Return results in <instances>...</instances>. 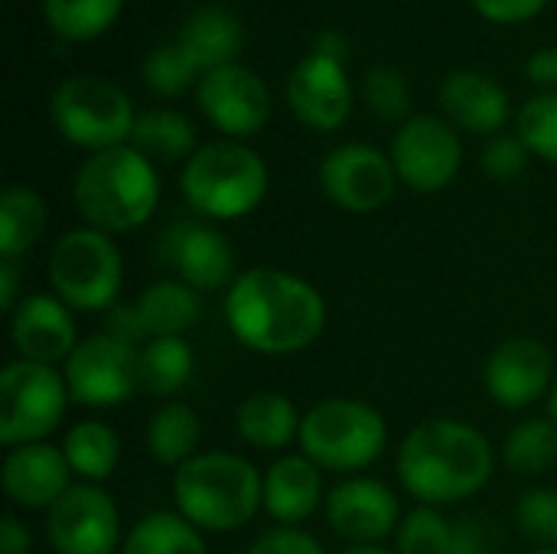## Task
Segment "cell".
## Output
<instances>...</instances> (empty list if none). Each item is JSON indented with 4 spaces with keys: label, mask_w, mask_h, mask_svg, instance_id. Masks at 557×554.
Here are the masks:
<instances>
[{
    "label": "cell",
    "mask_w": 557,
    "mask_h": 554,
    "mask_svg": "<svg viewBox=\"0 0 557 554\" xmlns=\"http://www.w3.org/2000/svg\"><path fill=\"white\" fill-rule=\"evenodd\" d=\"M320 503H326L323 470L304 454H284L264 470V513L277 526L300 529Z\"/></svg>",
    "instance_id": "obj_21"
},
{
    "label": "cell",
    "mask_w": 557,
    "mask_h": 554,
    "mask_svg": "<svg viewBox=\"0 0 557 554\" xmlns=\"http://www.w3.org/2000/svg\"><path fill=\"white\" fill-rule=\"evenodd\" d=\"M173 506L202 535L238 532L264 509V477L238 454H196L173 473Z\"/></svg>",
    "instance_id": "obj_3"
},
{
    "label": "cell",
    "mask_w": 557,
    "mask_h": 554,
    "mask_svg": "<svg viewBox=\"0 0 557 554\" xmlns=\"http://www.w3.org/2000/svg\"><path fill=\"white\" fill-rule=\"evenodd\" d=\"M72 199L82 219L108 235L134 232L150 222L160 202L157 167L134 147L91 153L72 183Z\"/></svg>",
    "instance_id": "obj_4"
},
{
    "label": "cell",
    "mask_w": 557,
    "mask_h": 554,
    "mask_svg": "<svg viewBox=\"0 0 557 554\" xmlns=\"http://www.w3.org/2000/svg\"><path fill=\"white\" fill-rule=\"evenodd\" d=\"M454 554H490L483 529L476 522L463 519V522L454 526Z\"/></svg>",
    "instance_id": "obj_46"
},
{
    "label": "cell",
    "mask_w": 557,
    "mask_h": 554,
    "mask_svg": "<svg viewBox=\"0 0 557 554\" xmlns=\"http://www.w3.org/2000/svg\"><path fill=\"white\" fill-rule=\"evenodd\" d=\"M124 0H42L46 26L65 42H88L114 26Z\"/></svg>",
    "instance_id": "obj_33"
},
{
    "label": "cell",
    "mask_w": 557,
    "mask_h": 554,
    "mask_svg": "<svg viewBox=\"0 0 557 554\" xmlns=\"http://www.w3.org/2000/svg\"><path fill=\"white\" fill-rule=\"evenodd\" d=\"M134 313L140 320L144 340H160V336H183L199 323L202 304L199 291H193L183 281H157L150 284L137 300Z\"/></svg>",
    "instance_id": "obj_25"
},
{
    "label": "cell",
    "mask_w": 557,
    "mask_h": 554,
    "mask_svg": "<svg viewBox=\"0 0 557 554\" xmlns=\"http://www.w3.org/2000/svg\"><path fill=\"white\" fill-rule=\"evenodd\" d=\"M519 137L532 157L557 163V91L535 95L519 111Z\"/></svg>",
    "instance_id": "obj_37"
},
{
    "label": "cell",
    "mask_w": 557,
    "mask_h": 554,
    "mask_svg": "<svg viewBox=\"0 0 557 554\" xmlns=\"http://www.w3.org/2000/svg\"><path fill=\"white\" fill-rule=\"evenodd\" d=\"M46 539L55 554H121L117 503L98 483H72L46 513Z\"/></svg>",
    "instance_id": "obj_12"
},
{
    "label": "cell",
    "mask_w": 557,
    "mask_h": 554,
    "mask_svg": "<svg viewBox=\"0 0 557 554\" xmlns=\"http://www.w3.org/2000/svg\"><path fill=\"white\" fill-rule=\"evenodd\" d=\"M343 554H398L392 549H382V545H349Z\"/></svg>",
    "instance_id": "obj_47"
},
{
    "label": "cell",
    "mask_w": 557,
    "mask_h": 554,
    "mask_svg": "<svg viewBox=\"0 0 557 554\" xmlns=\"http://www.w3.org/2000/svg\"><path fill=\"white\" fill-rule=\"evenodd\" d=\"M193 372H196V353L183 336L147 340L137 349V382L140 392L147 395L170 398L189 385Z\"/></svg>",
    "instance_id": "obj_27"
},
{
    "label": "cell",
    "mask_w": 557,
    "mask_h": 554,
    "mask_svg": "<svg viewBox=\"0 0 557 554\" xmlns=\"http://www.w3.org/2000/svg\"><path fill=\"white\" fill-rule=\"evenodd\" d=\"M310 52L326 56V59L346 65V59H349V42H346V36H343L339 29H320V33L313 36V42H310Z\"/></svg>",
    "instance_id": "obj_45"
},
{
    "label": "cell",
    "mask_w": 557,
    "mask_h": 554,
    "mask_svg": "<svg viewBox=\"0 0 557 554\" xmlns=\"http://www.w3.org/2000/svg\"><path fill=\"white\" fill-rule=\"evenodd\" d=\"M176 42L186 49V56L199 65V72H212L222 65H232L245 46V29L238 23V16L225 7H196L183 26Z\"/></svg>",
    "instance_id": "obj_23"
},
{
    "label": "cell",
    "mask_w": 557,
    "mask_h": 554,
    "mask_svg": "<svg viewBox=\"0 0 557 554\" xmlns=\"http://www.w3.org/2000/svg\"><path fill=\"white\" fill-rule=\"evenodd\" d=\"M121 554H209L206 535L180 513H147L124 535Z\"/></svg>",
    "instance_id": "obj_30"
},
{
    "label": "cell",
    "mask_w": 557,
    "mask_h": 554,
    "mask_svg": "<svg viewBox=\"0 0 557 554\" xmlns=\"http://www.w3.org/2000/svg\"><path fill=\"white\" fill-rule=\"evenodd\" d=\"M516 526L542 549L557 545V490L535 487L516 503Z\"/></svg>",
    "instance_id": "obj_38"
},
{
    "label": "cell",
    "mask_w": 557,
    "mask_h": 554,
    "mask_svg": "<svg viewBox=\"0 0 557 554\" xmlns=\"http://www.w3.org/2000/svg\"><path fill=\"white\" fill-rule=\"evenodd\" d=\"M180 193L199 219L235 222L264 202L268 163L238 140H212L183 163Z\"/></svg>",
    "instance_id": "obj_5"
},
{
    "label": "cell",
    "mask_w": 557,
    "mask_h": 554,
    "mask_svg": "<svg viewBox=\"0 0 557 554\" xmlns=\"http://www.w3.org/2000/svg\"><path fill=\"white\" fill-rule=\"evenodd\" d=\"M300 454L330 473H359L388 447V421L359 398H323L300 421Z\"/></svg>",
    "instance_id": "obj_6"
},
{
    "label": "cell",
    "mask_w": 557,
    "mask_h": 554,
    "mask_svg": "<svg viewBox=\"0 0 557 554\" xmlns=\"http://www.w3.org/2000/svg\"><path fill=\"white\" fill-rule=\"evenodd\" d=\"M160 258L193 291H228L238 278L232 242L206 219L173 222L160 235Z\"/></svg>",
    "instance_id": "obj_15"
},
{
    "label": "cell",
    "mask_w": 557,
    "mask_h": 554,
    "mask_svg": "<svg viewBox=\"0 0 557 554\" xmlns=\"http://www.w3.org/2000/svg\"><path fill=\"white\" fill-rule=\"evenodd\" d=\"M535 554H557V545H555V549H539Z\"/></svg>",
    "instance_id": "obj_49"
},
{
    "label": "cell",
    "mask_w": 557,
    "mask_h": 554,
    "mask_svg": "<svg viewBox=\"0 0 557 554\" xmlns=\"http://www.w3.org/2000/svg\"><path fill=\"white\" fill-rule=\"evenodd\" d=\"M437 101L444 114L470 134H496L509 121L506 88L473 69H457L441 82Z\"/></svg>",
    "instance_id": "obj_22"
},
{
    "label": "cell",
    "mask_w": 557,
    "mask_h": 554,
    "mask_svg": "<svg viewBox=\"0 0 557 554\" xmlns=\"http://www.w3.org/2000/svg\"><path fill=\"white\" fill-rule=\"evenodd\" d=\"M395 163L372 144L333 147L320 163V186L333 206L352 216L379 212L395 196Z\"/></svg>",
    "instance_id": "obj_13"
},
{
    "label": "cell",
    "mask_w": 557,
    "mask_h": 554,
    "mask_svg": "<svg viewBox=\"0 0 557 554\" xmlns=\"http://www.w3.org/2000/svg\"><path fill=\"white\" fill-rule=\"evenodd\" d=\"M245 554H326L323 545L304 532V529H290V526H274L268 532H261L251 549Z\"/></svg>",
    "instance_id": "obj_40"
},
{
    "label": "cell",
    "mask_w": 557,
    "mask_h": 554,
    "mask_svg": "<svg viewBox=\"0 0 557 554\" xmlns=\"http://www.w3.org/2000/svg\"><path fill=\"white\" fill-rule=\"evenodd\" d=\"M304 415L294 402L281 392H251L235 408V428L242 441L255 451H284L290 441L300 438Z\"/></svg>",
    "instance_id": "obj_24"
},
{
    "label": "cell",
    "mask_w": 557,
    "mask_h": 554,
    "mask_svg": "<svg viewBox=\"0 0 557 554\" xmlns=\"http://www.w3.org/2000/svg\"><path fill=\"white\" fill-rule=\"evenodd\" d=\"M398 554H454V522H447L437 506L411 509L398 532Z\"/></svg>",
    "instance_id": "obj_35"
},
{
    "label": "cell",
    "mask_w": 557,
    "mask_h": 554,
    "mask_svg": "<svg viewBox=\"0 0 557 554\" xmlns=\"http://www.w3.org/2000/svg\"><path fill=\"white\" fill-rule=\"evenodd\" d=\"M20 264L3 258L0 261V310L3 313H13L16 304H20Z\"/></svg>",
    "instance_id": "obj_44"
},
{
    "label": "cell",
    "mask_w": 557,
    "mask_h": 554,
    "mask_svg": "<svg viewBox=\"0 0 557 554\" xmlns=\"http://www.w3.org/2000/svg\"><path fill=\"white\" fill-rule=\"evenodd\" d=\"M131 147L144 153L150 163H180L199 150L193 121L173 108H157L140 114L131 134Z\"/></svg>",
    "instance_id": "obj_28"
},
{
    "label": "cell",
    "mask_w": 557,
    "mask_h": 554,
    "mask_svg": "<svg viewBox=\"0 0 557 554\" xmlns=\"http://www.w3.org/2000/svg\"><path fill=\"white\" fill-rule=\"evenodd\" d=\"M62 454L72 467V473L82 483H104L121 460V441L114 434V428H108L104 421L85 418L78 424L69 428L65 441H62Z\"/></svg>",
    "instance_id": "obj_29"
},
{
    "label": "cell",
    "mask_w": 557,
    "mask_h": 554,
    "mask_svg": "<svg viewBox=\"0 0 557 554\" xmlns=\"http://www.w3.org/2000/svg\"><path fill=\"white\" fill-rule=\"evenodd\" d=\"M196 78H202L199 65L186 56V49L176 39L150 49L144 59V85L160 98H180Z\"/></svg>",
    "instance_id": "obj_34"
},
{
    "label": "cell",
    "mask_w": 557,
    "mask_h": 554,
    "mask_svg": "<svg viewBox=\"0 0 557 554\" xmlns=\"http://www.w3.org/2000/svg\"><path fill=\"white\" fill-rule=\"evenodd\" d=\"M62 376L75 405L117 408L140 389L137 346H127L108 333L85 336L65 359Z\"/></svg>",
    "instance_id": "obj_11"
},
{
    "label": "cell",
    "mask_w": 557,
    "mask_h": 554,
    "mask_svg": "<svg viewBox=\"0 0 557 554\" xmlns=\"http://www.w3.org/2000/svg\"><path fill=\"white\" fill-rule=\"evenodd\" d=\"M46 232V202L29 186H10L0 196V258L16 261Z\"/></svg>",
    "instance_id": "obj_31"
},
{
    "label": "cell",
    "mask_w": 557,
    "mask_h": 554,
    "mask_svg": "<svg viewBox=\"0 0 557 554\" xmlns=\"http://www.w3.org/2000/svg\"><path fill=\"white\" fill-rule=\"evenodd\" d=\"M548 411H552V421L557 424V382L555 389H552V395H548Z\"/></svg>",
    "instance_id": "obj_48"
},
{
    "label": "cell",
    "mask_w": 557,
    "mask_h": 554,
    "mask_svg": "<svg viewBox=\"0 0 557 554\" xmlns=\"http://www.w3.org/2000/svg\"><path fill=\"white\" fill-rule=\"evenodd\" d=\"M529 78L545 91H557V46L539 49L529 59Z\"/></svg>",
    "instance_id": "obj_42"
},
{
    "label": "cell",
    "mask_w": 557,
    "mask_h": 554,
    "mask_svg": "<svg viewBox=\"0 0 557 554\" xmlns=\"http://www.w3.org/2000/svg\"><path fill=\"white\" fill-rule=\"evenodd\" d=\"M548 3H552V0H473V7H476L490 23H503V26L535 20Z\"/></svg>",
    "instance_id": "obj_41"
},
{
    "label": "cell",
    "mask_w": 557,
    "mask_h": 554,
    "mask_svg": "<svg viewBox=\"0 0 557 554\" xmlns=\"http://www.w3.org/2000/svg\"><path fill=\"white\" fill-rule=\"evenodd\" d=\"M3 493L16 509H52L69 490H72V467L62 454V447H52L46 441L39 444H20L10 447L3 457Z\"/></svg>",
    "instance_id": "obj_20"
},
{
    "label": "cell",
    "mask_w": 557,
    "mask_h": 554,
    "mask_svg": "<svg viewBox=\"0 0 557 554\" xmlns=\"http://www.w3.org/2000/svg\"><path fill=\"white\" fill-rule=\"evenodd\" d=\"M555 382V356L535 336H512L499 343L483 366L486 395L509 411L529 408L552 395Z\"/></svg>",
    "instance_id": "obj_16"
},
{
    "label": "cell",
    "mask_w": 557,
    "mask_h": 554,
    "mask_svg": "<svg viewBox=\"0 0 557 554\" xmlns=\"http://www.w3.org/2000/svg\"><path fill=\"white\" fill-rule=\"evenodd\" d=\"M196 104L202 118L232 140L255 137L271 118L268 85L238 62L206 72L196 85Z\"/></svg>",
    "instance_id": "obj_14"
},
{
    "label": "cell",
    "mask_w": 557,
    "mask_h": 554,
    "mask_svg": "<svg viewBox=\"0 0 557 554\" xmlns=\"http://www.w3.org/2000/svg\"><path fill=\"white\" fill-rule=\"evenodd\" d=\"M496 454L490 438L457 418L414 424L395 457L398 480L421 506H454L476 496L493 480Z\"/></svg>",
    "instance_id": "obj_2"
},
{
    "label": "cell",
    "mask_w": 557,
    "mask_h": 554,
    "mask_svg": "<svg viewBox=\"0 0 557 554\" xmlns=\"http://www.w3.org/2000/svg\"><path fill=\"white\" fill-rule=\"evenodd\" d=\"M49 284L52 294L85 313H104L117 304L124 284V258L108 232L91 225L65 232L49 251Z\"/></svg>",
    "instance_id": "obj_7"
},
{
    "label": "cell",
    "mask_w": 557,
    "mask_h": 554,
    "mask_svg": "<svg viewBox=\"0 0 557 554\" xmlns=\"http://www.w3.org/2000/svg\"><path fill=\"white\" fill-rule=\"evenodd\" d=\"M392 163L398 180L414 193L447 189L463 163V144L450 121L437 114H411L392 140Z\"/></svg>",
    "instance_id": "obj_10"
},
{
    "label": "cell",
    "mask_w": 557,
    "mask_h": 554,
    "mask_svg": "<svg viewBox=\"0 0 557 554\" xmlns=\"http://www.w3.org/2000/svg\"><path fill=\"white\" fill-rule=\"evenodd\" d=\"M10 340L16 359L39 366L65 362L78 346L72 307H65L55 294H26L10 313Z\"/></svg>",
    "instance_id": "obj_19"
},
{
    "label": "cell",
    "mask_w": 557,
    "mask_h": 554,
    "mask_svg": "<svg viewBox=\"0 0 557 554\" xmlns=\"http://www.w3.org/2000/svg\"><path fill=\"white\" fill-rule=\"evenodd\" d=\"M49 114L55 131L69 144L91 153L124 147L137 124L134 104L124 95V88L98 75L65 78L49 101Z\"/></svg>",
    "instance_id": "obj_8"
},
{
    "label": "cell",
    "mask_w": 557,
    "mask_h": 554,
    "mask_svg": "<svg viewBox=\"0 0 557 554\" xmlns=\"http://www.w3.org/2000/svg\"><path fill=\"white\" fill-rule=\"evenodd\" d=\"M362 95H366V104L372 108V114L382 121L405 124L411 118V88H408V78L401 75V69H395V65L369 69L366 82H362Z\"/></svg>",
    "instance_id": "obj_36"
},
{
    "label": "cell",
    "mask_w": 557,
    "mask_h": 554,
    "mask_svg": "<svg viewBox=\"0 0 557 554\" xmlns=\"http://www.w3.org/2000/svg\"><path fill=\"white\" fill-rule=\"evenodd\" d=\"M330 529L352 545H379L401 526L398 496L372 477H349L326 493Z\"/></svg>",
    "instance_id": "obj_17"
},
{
    "label": "cell",
    "mask_w": 557,
    "mask_h": 554,
    "mask_svg": "<svg viewBox=\"0 0 557 554\" xmlns=\"http://www.w3.org/2000/svg\"><path fill=\"white\" fill-rule=\"evenodd\" d=\"M147 454L160 464V467H183L186 460H193L202 441V421L199 415L186 405V402H163L150 418H147Z\"/></svg>",
    "instance_id": "obj_26"
},
{
    "label": "cell",
    "mask_w": 557,
    "mask_h": 554,
    "mask_svg": "<svg viewBox=\"0 0 557 554\" xmlns=\"http://www.w3.org/2000/svg\"><path fill=\"white\" fill-rule=\"evenodd\" d=\"M529 147L522 137H493L483 147V173L493 183H512L529 170Z\"/></svg>",
    "instance_id": "obj_39"
},
{
    "label": "cell",
    "mask_w": 557,
    "mask_h": 554,
    "mask_svg": "<svg viewBox=\"0 0 557 554\" xmlns=\"http://www.w3.org/2000/svg\"><path fill=\"white\" fill-rule=\"evenodd\" d=\"M33 539L29 529L16 516H3L0 522V554H29Z\"/></svg>",
    "instance_id": "obj_43"
},
{
    "label": "cell",
    "mask_w": 557,
    "mask_h": 554,
    "mask_svg": "<svg viewBox=\"0 0 557 554\" xmlns=\"http://www.w3.org/2000/svg\"><path fill=\"white\" fill-rule=\"evenodd\" d=\"M72 395L65 376L52 366L13 359L0 376V444H39L65 418Z\"/></svg>",
    "instance_id": "obj_9"
},
{
    "label": "cell",
    "mask_w": 557,
    "mask_h": 554,
    "mask_svg": "<svg viewBox=\"0 0 557 554\" xmlns=\"http://www.w3.org/2000/svg\"><path fill=\"white\" fill-rule=\"evenodd\" d=\"M503 460L519 477H542L557 464V424L552 418L519 421L503 441Z\"/></svg>",
    "instance_id": "obj_32"
},
{
    "label": "cell",
    "mask_w": 557,
    "mask_h": 554,
    "mask_svg": "<svg viewBox=\"0 0 557 554\" xmlns=\"http://www.w3.org/2000/svg\"><path fill=\"white\" fill-rule=\"evenodd\" d=\"M225 323L251 353L294 356L320 340L326 300L310 281L290 271L248 268L225 291Z\"/></svg>",
    "instance_id": "obj_1"
},
{
    "label": "cell",
    "mask_w": 557,
    "mask_h": 554,
    "mask_svg": "<svg viewBox=\"0 0 557 554\" xmlns=\"http://www.w3.org/2000/svg\"><path fill=\"white\" fill-rule=\"evenodd\" d=\"M287 104L304 127L320 134L339 131L352 111V85L346 65L307 52L287 78Z\"/></svg>",
    "instance_id": "obj_18"
}]
</instances>
